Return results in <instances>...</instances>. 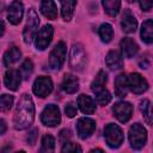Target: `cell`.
I'll return each instance as SVG.
<instances>
[{"label":"cell","mask_w":153,"mask_h":153,"mask_svg":"<svg viewBox=\"0 0 153 153\" xmlns=\"http://www.w3.org/2000/svg\"><path fill=\"white\" fill-rule=\"evenodd\" d=\"M35 118V105L29 94H23L20 98L16 114H14V128L23 130L31 126Z\"/></svg>","instance_id":"6da1fadb"},{"label":"cell","mask_w":153,"mask_h":153,"mask_svg":"<svg viewBox=\"0 0 153 153\" xmlns=\"http://www.w3.org/2000/svg\"><path fill=\"white\" fill-rule=\"evenodd\" d=\"M129 142L131 148L134 149H140L145 146L147 141V130L139 123L133 124L129 128Z\"/></svg>","instance_id":"7a4b0ae2"},{"label":"cell","mask_w":153,"mask_h":153,"mask_svg":"<svg viewBox=\"0 0 153 153\" xmlns=\"http://www.w3.org/2000/svg\"><path fill=\"white\" fill-rule=\"evenodd\" d=\"M104 137H105L108 146L111 148L120 147L123 142V139H124L121 128L114 123L106 124V127L104 128Z\"/></svg>","instance_id":"3957f363"},{"label":"cell","mask_w":153,"mask_h":153,"mask_svg":"<svg viewBox=\"0 0 153 153\" xmlns=\"http://www.w3.org/2000/svg\"><path fill=\"white\" fill-rule=\"evenodd\" d=\"M39 24V18L37 16V13L35 12V10H29L27 12V22H26V26L24 29L23 32V37H24V42L25 43H31L32 38L36 36V31Z\"/></svg>","instance_id":"277c9868"},{"label":"cell","mask_w":153,"mask_h":153,"mask_svg":"<svg viewBox=\"0 0 153 153\" xmlns=\"http://www.w3.org/2000/svg\"><path fill=\"white\" fill-rule=\"evenodd\" d=\"M41 121L44 126L48 127H55L61 122V115H60V110L56 105L54 104H49L44 108V110L42 111L41 115Z\"/></svg>","instance_id":"5b68a950"},{"label":"cell","mask_w":153,"mask_h":153,"mask_svg":"<svg viewBox=\"0 0 153 153\" xmlns=\"http://www.w3.org/2000/svg\"><path fill=\"white\" fill-rule=\"evenodd\" d=\"M86 62V55L80 44H73L69 53V65L74 71H81Z\"/></svg>","instance_id":"8992f818"},{"label":"cell","mask_w":153,"mask_h":153,"mask_svg":"<svg viewBox=\"0 0 153 153\" xmlns=\"http://www.w3.org/2000/svg\"><path fill=\"white\" fill-rule=\"evenodd\" d=\"M66 44L63 42H59L54 49L51 50L50 55H49V66L53 69H60L65 62V57H66Z\"/></svg>","instance_id":"52a82bcc"},{"label":"cell","mask_w":153,"mask_h":153,"mask_svg":"<svg viewBox=\"0 0 153 153\" xmlns=\"http://www.w3.org/2000/svg\"><path fill=\"white\" fill-rule=\"evenodd\" d=\"M32 91L37 97L44 98L53 91V81L49 76H38L32 86Z\"/></svg>","instance_id":"ba28073f"},{"label":"cell","mask_w":153,"mask_h":153,"mask_svg":"<svg viewBox=\"0 0 153 153\" xmlns=\"http://www.w3.org/2000/svg\"><path fill=\"white\" fill-rule=\"evenodd\" d=\"M53 33H54L53 26L51 25H44L35 36L36 48L39 50H44L50 44L51 38H53Z\"/></svg>","instance_id":"9c48e42d"},{"label":"cell","mask_w":153,"mask_h":153,"mask_svg":"<svg viewBox=\"0 0 153 153\" xmlns=\"http://www.w3.org/2000/svg\"><path fill=\"white\" fill-rule=\"evenodd\" d=\"M128 86L129 90L136 94L143 93L148 88V84L143 76H141L139 73H131L128 76Z\"/></svg>","instance_id":"30bf717a"},{"label":"cell","mask_w":153,"mask_h":153,"mask_svg":"<svg viewBox=\"0 0 153 153\" xmlns=\"http://www.w3.org/2000/svg\"><path fill=\"white\" fill-rule=\"evenodd\" d=\"M112 111H114L115 116L117 117V120L120 122L124 123L130 120L131 114H133V106L128 102H118L114 105Z\"/></svg>","instance_id":"8fae6325"},{"label":"cell","mask_w":153,"mask_h":153,"mask_svg":"<svg viewBox=\"0 0 153 153\" xmlns=\"http://www.w3.org/2000/svg\"><path fill=\"white\" fill-rule=\"evenodd\" d=\"M94 129H96V122L92 118L82 117V118H79L76 122V131L81 139H86L91 136Z\"/></svg>","instance_id":"7c38bea8"},{"label":"cell","mask_w":153,"mask_h":153,"mask_svg":"<svg viewBox=\"0 0 153 153\" xmlns=\"http://www.w3.org/2000/svg\"><path fill=\"white\" fill-rule=\"evenodd\" d=\"M23 13H24V7L23 4L19 0H14L10 7H8V12H7V18L8 22L13 25H17L22 22L23 18Z\"/></svg>","instance_id":"4fadbf2b"},{"label":"cell","mask_w":153,"mask_h":153,"mask_svg":"<svg viewBox=\"0 0 153 153\" xmlns=\"http://www.w3.org/2000/svg\"><path fill=\"white\" fill-rule=\"evenodd\" d=\"M22 74L17 69H8L5 74V78H4V82L6 85L7 88L12 90V91H16L19 85H20V81H22Z\"/></svg>","instance_id":"5bb4252c"},{"label":"cell","mask_w":153,"mask_h":153,"mask_svg":"<svg viewBox=\"0 0 153 153\" xmlns=\"http://www.w3.org/2000/svg\"><path fill=\"white\" fill-rule=\"evenodd\" d=\"M120 45H121V50H122L123 56L127 57V59H130L134 55H136V53L139 50V47H137L136 42L134 39L129 38V37H124L121 41Z\"/></svg>","instance_id":"9a60e30c"},{"label":"cell","mask_w":153,"mask_h":153,"mask_svg":"<svg viewBox=\"0 0 153 153\" xmlns=\"http://www.w3.org/2000/svg\"><path fill=\"white\" fill-rule=\"evenodd\" d=\"M121 25H122V30L127 33H131L136 30L137 27V22L135 19V17L133 16V13L129 11V10H126L123 16H122V22H121Z\"/></svg>","instance_id":"2e32d148"},{"label":"cell","mask_w":153,"mask_h":153,"mask_svg":"<svg viewBox=\"0 0 153 153\" xmlns=\"http://www.w3.org/2000/svg\"><path fill=\"white\" fill-rule=\"evenodd\" d=\"M78 106L79 109L86 114V115H91L96 111V104L92 100L91 97L86 96V94H80L78 98Z\"/></svg>","instance_id":"e0dca14e"},{"label":"cell","mask_w":153,"mask_h":153,"mask_svg":"<svg viewBox=\"0 0 153 153\" xmlns=\"http://www.w3.org/2000/svg\"><path fill=\"white\" fill-rule=\"evenodd\" d=\"M105 62H106V66L115 71V69H120L123 65V59H122V55L116 51V50H111L108 53L106 57H105Z\"/></svg>","instance_id":"ac0fdd59"},{"label":"cell","mask_w":153,"mask_h":153,"mask_svg":"<svg viewBox=\"0 0 153 153\" xmlns=\"http://www.w3.org/2000/svg\"><path fill=\"white\" fill-rule=\"evenodd\" d=\"M61 88L66 93H69V94L75 93L78 91V88H79V81L74 75L66 74L65 78H63V81L61 84Z\"/></svg>","instance_id":"d6986e66"},{"label":"cell","mask_w":153,"mask_h":153,"mask_svg":"<svg viewBox=\"0 0 153 153\" xmlns=\"http://www.w3.org/2000/svg\"><path fill=\"white\" fill-rule=\"evenodd\" d=\"M128 76L126 74H120L115 79V92L118 97H126L128 92Z\"/></svg>","instance_id":"ffe728a7"},{"label":"cell","mask_w":153,"mask_h":153,"mask_svg":"<svg viewBox=\"0 0 153 153\" xmlns=\"http://www.w3.org/2000/svg\"><path fill=\"white\" fill-rule=\"evenodd\" d=\"M41 12L48 19H55L57 16L56 5L53 0H42L41 2Z\"/></svg>","instance_id":"44dd1931"},{"label":"cell","mask_w":153,"mask_h":153,"mask_svg":"<svg viewBox=\"0 0 153 153\" xmlns=\"http://www.w3.org/2000/svg\"><path fill=\"white\" fill-rule=\"evenodd\" d=\"M140 111L143 116L145 122L148 126H153V106L148 99H143L140 103Z\"/></svg>","instance_id":"7402d4cb"},{"label":"cell","mask_w":153,"mask_h":153,"mask_svg":"<svg viewBox=\"0 0 153 153\" xmlns=\"http://www.w3.org/2000/svg\"><path fill=\"white\" fill-rule=\"evenodd\" d=\"M60 4H61L62 18L66 22L71 20L72 17H73V13H74V7H75L76 1L75 0H60Z\"/></svg>","instance_id":"603a6c76"},{"label":"cell","mask_w":153,"mask_h":153,"mask_svg":"<svg viewBox=\"0 0 153 153\" xmlns=\"http://www.w3.org/2000/svg\"><path fill=\"white\" fill-rule=\"evenodd\" d=\"M22 57V53L17 47H11L4 55V65L6 67H10V65L16 63Z\"/></svg>","instance_id":"cb8c5ba5"},{"label":"cell","mask_w":153,"mask_h":153,"mask_svg":"<svg viewBox=\"0 0 153 153\" xmlns=\"http://www.w3.org/2000/svg\"><path fill=\"white\" fill-rule=\"evenodd\" d=\"M141 39L146 43H153V20L148 19L142 23Z\"/></svg>","instance_id":"d4e9b609"},{"label":"cell","mask_w":153,"mask_h":153,"mask_svg":"<svg viewBox=\"0 0 153 153\" xmlns=\"http://www.w3.org/2000/svg\"><path fill=\"white\" fill-rule=\"evenodd\" d=\"M106 79H108V75L104 71H99V73L96 75L94 80L92 81L91 84V90L93 92H99L102 90H104V86H105V82H106Z\"/></svg>","instance_id":"484cf974"},{"label":"cell","mask_w":153,"mask_h":153,"mask_svg":"<svg viewBox=\"0 0 153 153\" xmlns=\"http://www.w3.org/2000/svg\"><path fill=\"white\" fill-rule=\"evenodd\" d=\"M103 7L109 16L115 17L120 11L121 0H103Z\"/></svg>","instance_id":"4316f807"},{"label":"cell","mask_w":153,"mask_h":153,"mask_svg":"<svg viewBox=\"0 0 153 153\" xmlns=\"http://www.w3.org/2000/svg\"><path fill=\"white\" fill-rule=\"evenodd\" d=\"M98 32H99V37H100V39H102L103 42H105V43L110 42L111 38H112V36H114L112 26H111L110 24H108V23L102 24V25L99 26Z\"/></svg>","instance_id":"83f0119b"},{"label":"cell","mask_w":153,"mask_h":153,"mask_svg":"<svg viewBox=\"0 0 153 153\" xmlns=\"http://www.w3.org/2000/svg\"><path fill=\"white\" fill-rule=\"evenodd\" d=\"M55 148V140L51 135H44L42 137V147L41 152H53Z\"/></svg>","instance_id":"f1b7e54d"},{"label":"cell","mask_w":153,"mask_h":153,"mask_svg":"<svg viewBox=\"0 0 153 153\" xmlns=\"http://www.w3.org/2000/svg\"><path fill=\"white\" fill-rule=\"evenodd\" d=\"M32 71H33V65H32L31 60L26 59L20 66V74L24 76V79H29L30 75L32 74Z\"/></svg>","instance_id":"f546056e"},{"label":"cell","mask_w":153,"mask_h":153,"mask_svg":"<svg viewBox=\"0 0 153 153\" xmlns=\"http://www.w3.org/2000/svg\"><path fill=\"white\" fill-rule=\"evenodd\" d=\"M96 100L99 105H106L108 103H110L111 100V94L109 91L106 90H102L99 92H97V96H96Z\"/></svg>","instance_id":"4dcf8cb0"},{"label":"cell","mask_w":153,"mask_h":153,"mask_svg":"<svg viewBox=\"0 0 153 153\" xmlns=\"http://www.w3.org/2000/svg\"><path fill=\"white\" fill-rule=\"evenodd\" d=\"M0 104L2 111H8L13 105V97L10 94H2L0 99Z\"/></svg>","instance_id":"1f68e13d"},{"label":"cell","mask_w":153,"mask_h":153,"mask_svg":"<svg viewBox=\"0 0 153 153\" xmlns=\"http://www.w3.org/2000/svg\"><path fill=\"white\" fill-rule=\"evenodd\" d=\"M63 153H69V152H81L82 149H81V147L80 146H78L76 143H73V142H66V143H63V147H62V149H61Z\"/></svg>","instance_id":"d6a6232c"},{"label":"cell","mask_w":153,"mask_h":153,"mask_svg":"<svg viewBox=\"0 0 153 153\" xmlns=\"http://www.w3.org/2000/svg\"><path fill=\"white\" fill-rule=\"evenodd\" d=\"M65 112H66V115H67L69 118H72V117H74V116L76 115V106H75L73 103H68V104H66V106H65Z\"/></svg>","instance_id":"836d02e7"},{"label":"cell","mask_w":153,"mask_h":153,"mask_svg":"<svg viewBox=\"0 0 153 153\" xmlns=\"http://www.w3.org/2000/svg\"><path fill=\"white\" fill-rule=\"evenodd\" d=\"M139 4L143 11H149L153 7V0H139Z\"/></svg>","instance_id":"e575fe53"},{"label":"cell","mask_w":153,"mask_h":153,"mask_svg":"<svg viewBox=\"0 0 153 153\" xmlns=\"http://www.w3.org/2000/svg\"><path fill=\"white\" fill-rule=\"evenodd\" d=\"M69 137H71V133H69V130L63 129V130L60 131V141H61V143H66L67 140H68Z\"/></svg>","instance_id":"d590c367"},{"label":"cell","mask_w":153,"mask_h":153,"mask_svg":"<svg viewBox=\"0 0 153 153\" xmlns=\"http://www.w3.org/2000/svg\"><path fill=\"white\" fill-rule=\"evenodd\" d=\"M36 136H37V130L36 129H33L30 134H29V136H27V141H29V143H33L35 142V140H36Z\"/></svg>","instance_id":"8d00e7d4"},{"label":"cell","mask_w":153,"mask_h":153,"mask_svg":"<svg viewBox=\"0 0 153 153\" xmlns=\"http://www.w3.org/2000/svg\"><path fill=\"white\" fill-rule=\"evenodd\" d=\"M0 126H1L0 134H4V133H5V130H6V124H5V121H4V120H1V121H0Z\"/></svg>","instance_id":"74e56055"},{"label":"cell","mask_w":153,"mask_h":153,"mask_svg":"<svg viewBox=\"0 0 153 153\" xmlns=\"http://www.w3.org/2000/svg\"><path fill=\"white\" fill-rule=\"evenodd\" d=\"M129 1H131V0H129Z\"/></svg>","instance_id":"f35d334b"}]
</instances>
